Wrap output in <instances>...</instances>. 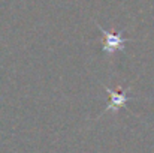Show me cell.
Instances as JSON below:
<instances>
[{
  "instance_id": "6da1fadb",
  "label": "cell",
  "mask_w": 154,
  "mask_h": 153,
  "mask_svg": "<svg viewBox=\"0 0 154 153\" xmlns=\"http://www.w3.org/2000/svg\"><path fill=\"white\" fill-rule=\"evenodd\" d=\"M96 26L99 27V30L103 33V45H102V51L105 54H108V56H112L115 51H124L126 50V47H124V44L126 42H129L130 39L129 38H123V32H118V33H115V32H108V30H105L102 26L99 24V23H96Z\"/></svg>"
},
{
  "instance_id": "7a4b0ae2",
  "label": "cell",
  "mask_w": 154,
  "mask_h": 153,
  "mask_svg": "<svg viewBox=\"0 0 154 153\" xmlns=\"http://www.w3.org/2000/svg\"><path fill=\"white\" fill-rule=\"evenodd\" d=\"M105 90L108 92V95H109V99H108V105H106V110L102 113V116L105 113H117L118 110H121V108H126V104L130 101V96L127 95L129 93V87L126 89V90H123V92H115V90H112V89H109V87H106L105 86Z\"/></svg>"
}]
</instances>
